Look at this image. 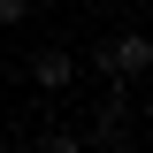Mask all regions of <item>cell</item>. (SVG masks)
Instances as JSON below:
<instances>
[{
    "instance_id": "cell-2",
    "label": "cell",
    "mask_w": 153,
    "mask_h": 153,
    "mask_svg": "<svg viewBox=\"0 0 153 153\" xmlns=\"http://www.w3.org/2000/svg\"><path fill=\"white\" fill-rule=\"evenodd\" d=\"M31 84H38V92H69V84H76V54L38 46V54H31Z\"/></svg>"
},
{
    "instance_id": "cell-4",
    "label": "cell",
    "mask_w": 153,
    "mask_h": 153,
    "mask_svg": "<svg viewBox=\"0 0 153 153\" xmlns=\"http://www.w3.org/2000/svg\"><path fill=\"white\" fill-rule=\"evenodd\" d=\"M31 153H84V138H76V130H38Z\"/></svg>"
},
{
    "instance_id": "cell-3",
    "label": "cell",
    "mask_w": 153,
    "mask_h": 153,
    "mask_svg": "<svg viewBox=\"0 0 153 153\" xmlns=\"http://www.w3.org/2000/svg\"><path fill=\"white\" fill-rule=\"evenodd\" d=\"M92 146H100V153H123V146H130V123H107V115H92Z\"/></svg>"
},
{
    "instance_id": "cell-1",
    "label": "cell",
    "mask_w": 153,
    "mask_h": 153,
    "mask_svg": "<svg viewBox=\"0 0 153 153\" xmlns=\"http://www.w3.org/2000/svg\"><path fill=\"white\" fill-rule=\"evenodd\" d=\"M92 69H107V84H138V76L153 69V38L146 31H123V38H100Z\"/></svg>"
},
{
    "instance_id": "cell-5",
    "label": "cell",
    "mask_w": 153,
    "mask_h": 153,
    "mask_svg": "<svg viewBox=\"0 0 153 153\" xmlns=\"http://www.w3.org/2000/svg\"><path fill=\"white\" fill-rule=\"evenodd\" d=\"M23 16H31V0H0V31H16Z\"/></svg>"
},
{
    "instance_id": "cell-6",
    "label": "cell",
    "mask_w": 153,
    "mask_h": 153,
    "mask_svg": "<svg viewBox=\"0 0 153 153\" xmlns=\"http://www.w3.org/2000/svg\"><path fill=\"white\" fill-rule=\"evenodd\" d=\"M0 153H8V146H0Z\"/></svg>"
}]
</instances>
